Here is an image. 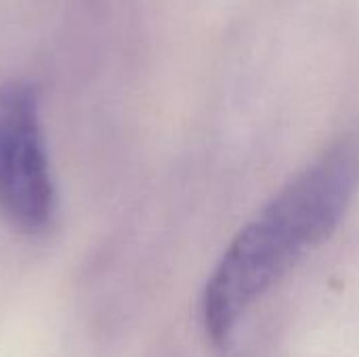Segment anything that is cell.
<instances>
[{
	"mask_svg": "<svg viewBox=\"0 0 359 357\" xmlns=\"http://www.w3.org/2000/svg\"><path fill=\"white\" fill-rule=\"evenodd\" d=\"M359 181V154L339 143L301 170L229 244L202 299L212 343L225 345L252 303L341 223Z\"/></svg>",
	"mask_w": 359,
	"mask_h": 357,
	"instance_id": "cell-1",
	"label": "cell"
},
{
	"mask_svg": "<svg viewBox=\"0 0 359 357\" xmlns=\"http://www.w3.org/2000/svg\"><path fill=\"white\" fill-rule=\"evenodd\" d=\"M55 213V185L40 124L38 93L27 82L0 88V215L19 231H42Z\"/></svg>",
	"mask_w": 359,
	"mask_h": 357,
	"instance_id": "cell-2",
	"label": "cell"
}]
</instances>
